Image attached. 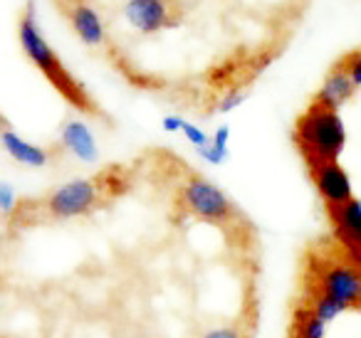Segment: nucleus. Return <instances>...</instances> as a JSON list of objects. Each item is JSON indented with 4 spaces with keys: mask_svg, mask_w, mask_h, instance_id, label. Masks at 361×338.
<instances>
[{
    "mask_svg": "<svg viewBox=\"0 0 361 338\" xmlns=\"http://www.w3.org/2000/svg\"><path fill=\"white\" fill-rule=\"evenodd\" d=\"M359 306H361V292H359Z\"/></svg>",
    "mask_w": 361,
    "mask_h": 338,
    "instance_id": "obj_23",
    "label": "nucleus"
},
{
    "mask_svg": "<svg viewBox=\"0 0 361 338\" xmlns=\"http://www.w3.org/2000/svg\"><path fill=\"white\" fill-rule=\"evenodd\" d=\"M180 205L191 215L208 220V223H228L235 215L233 200L218 185L201 175H191L180 185Z\"/></svg>",
    "mask_w": 361,
    "mask_h": 338,
    "instance_id": "obj_4",
    "label": "nucleus"
},
{
    "mask_svg": "<svg viewBox=\"0 0 361 338\" xmlns=\"http://www.w3.org/2000/svg\"><path fill=\"white\" fill-rule=\"evenodd\" d=\"M326 213L349 254L356 259V264H361V200L354 198L339 208H326Z\"/></svg>",
    "mask_w": 361,
    "mask_h": 338,
    "instance_id": "obj_9",
    "label": "nucleus"
},
{
    "mask_svg": "<svg viewBox=\"0 0 361 338\" xmlns=\"http://www.w3.org/2000/svg\"><path fill=\"white\" fill-rule=\"evenodd\" d=\"M57 6L65 13L72 30L77 32V37H80L85 45H90V47L104 45L106 32H104V25H102V18L87 0H57Z\"/></svg>",
    "mask_w": 361,
    "mask_h": 338,
    "instance_id": "obj_8",
    "label": "nucleus"
},
{
    "mask_svg": "<svg viewBox=\"0 0 361 338\" xmlns=\"http://www.w3.org/2000/svg\"><path fill=\"white\" fill-rule=\"evenodd\" d=\"M16 208H18L16 190H13L8 183H0V213L11 215V213H16Z\"/></svg>",
    "mask_w": 361,
    "mask_h": 338,
    "instance_id": "obj_16",
    "label": "nucleus"
},
{
    "mask_svg": "<svg viewBox=\"0 0 361 338\" xmlns=\"http://www.w3.org/2000/svg\"><path fill=\"white\" fill-rule=\"evenodd\" d=\"M341 67L346 70V75L351 77L354 87H361V50H354L341 60Z\"/></svg>",
    "mask_w": 361,
    "mask_h": 338,
    "instance_id": "obj_15",
    "label": "nucleus"
},
{
    "mask_svg": "<svg viewBox=\"0 0 361 338\" xmlns=\"http://www.w3.org/2000/svg\"><path fill=\"white\" fill-rule=\"evenodd\" d=\"M198 154H201L203 158L208 161V163H223V161L228 158V154H226V151H218L216 146H211V144H208V146H203V149H198Z\"/></svg>",
    "mask_w": 361,
    "mask_h": 338,
    "instance_id": "obj_20",
    "label": "nucleus"
},
{
    "mask_svg": "<svg viewBox=\"0 0 361 338\" xmlns=\"http://www.w3.org/2000/svg\"><path fill=\"white\" fill-rule=\"evenodd\" d=\"M319 294L339 301L344 308L359 306V292H361V269L354 264L331 262L319 272Z\"/></svg>",
    "mask_w": 361,
    "mask_h": 338,
    "instance_id": "obj_6",
    "label": "nucleus"
},
{
    "mask_svg": "<svg viewBox=\"0 0 361 338\" xmlns=\"http://www.w3.org/2000/svg\"><path fill=\"white\" fill-rule=\"evenodd\" d=\"M0 144L18 163L23 165H30V168H45L50 163V154H47L42 146H35L30 141H25L23 136H18L16 131L11 129H3L0 131Z\"/></svg>",
    "mask_w": 361,
    "mask_h": 338,
    "instance_id": "obj_11",
    "label": "nucleus"
},
{
    "mask_svg": "<svg viewBox=\"0 0 361 338\" xmlns=\"http://www.w3.org/2000/svg\"><path fill=\"white\" fill-rule=\"evenodd\" d=\"M310 175L326 208H339V205H346L349 200H354V188H351L349 173L341 168L339 161L310 165Z\"/></svg>",
    "mask_w": 361,
    "mask_h": 338,
    "instance_id": "obj_7",
    "label": "nucleus"
},
{
    "mask_svg": "<svg viewBox=\"0 0 361 338\" xmlns=\"http://www.w3.org/2000/svg\"><path fill=\"white\" fill-rule=\"evenodd\" d=\"M183 129V119L180 116H166L164 119V131H169V134H176V131Z\"/></svg>",
    "mask_w": 361,
    "mask_h": 338,
    "instance_id": "obj_22",
    "label": "nucleus"
},
{
    "mask_svg": "<svg viewBox=\"0 0 361 338\" xmlns=\"http://www.w3.org/2000/svg\"><path fill=\"white\" fill-rule=\"evenodd\" d=\"M18 37H20L23 52L27 55V60L45 75V80L70 101L72 106H77L80 111L87 114H97V106L92 101V96L87 94V89L67 72V67L62 65V60L57 57V52L50 47V42L42 37V32L35 25V15L32 8L27 6V11L23 13L20 25H18Z\"/></svg>",
    "mask_w": 361,
    "mask_h": 338,
    "instance_id": "obj_1",
    "label": "nucleus"
},
{
    "mask_svg": "<svg viewBox=\"0 0 361 338\" xmlns=\"http://www.w3.org/2000/svg\"><path fill=\"white\" fill-rule=\"evenodd\" d=\"M104 198V190L97 178H77L55 188L45 198L47 215L57 220H70L90 215Z\"/></svg>",
    "mask_w": 361,
    "mask_h": 338,
    "instance_id": "obj_3",
    "label": "nucleus"
},
{
    "mask_svg": "<svg viewBox=\"0 0 361 338\" xmlns=\"http://www.w3.org/2000/svg\"><path fill=\"white\" fill-rule=\"evenodd\" d=\"M124 15L139 32L154 35L166 27H176L183 20V8L178 0H129Z\"/></svg>",
    "mask_w": 361,
    "mask_h": 338,
    "instance_id": "obj_5",
    "label": "nucleus"
},
{
    "mask_svg": "<svg viewBox=\"0 0 361 338\" xmlns=\"http://www.w3.org/2000/svg\"><path fill=\"white\" fill-rule=\"evenodd\" d=\"M228 139H231V129H228V126H221V129L216 131V136L211 139V146H216L218 151H226L228 154Z\"/></svg>",
    "mask_w": 361,
    "mask_h": 338,
    "instance_id": "obj_21",
    "label": "nucleus"
},
{
    "mask_svg": "<svg viewBox=\"0 0 361 338\" xmlns=\"http://www.w3.org/2000/svg\"><path fill=\"white\" fill-rule=\"evenodd\" d=\"M62 146H65L72 156L85 161V163H92V161H97V156H99L94 134H92L90 126L82 124V121H67V124L62 126Z\"/></svg>",
    "mask_w": 361,
    "mask_h": 338,
    "instance_id": "obj_12",
    "label": "nucleus"
},
{
    "mask_svg": "<svg viewBox=\"0 0 361 338\" xmlns=\"http://www.w3.org/2000/svg\"><path fill=\"white\" fill-rule=\"evenodd\" d=\"M295 144L300 149L302 158L307 161V168L317 163L339 161L341 151L346 146V131L341 124L339 111L312 101L305 114L297 119Z\"/></svg>",
    "mask_w": 361,
    "mask_h": 338,
    "instance_id": "obj_2",
    "label": "nucleus"
},
{
    "mask_svg": "<svg viewBox=\"0 0 361 338\" xmlns=\"http://www.w3.org/2000/svg\"><path fill=\"white\" fill-rule=\"evenodd\" d=\"M354 82H351V77L346 75V70L339 65L331 67V72L324 77V82H322V89L317 92L314 101L322 106H326V109H334L339 111V106H344L346 101L354 96Z\"/></svg>",
    "mask_w": 361,
    "mask_h": 338,
    "instance_id": "obj_10",
    "label": "nucleus"
},
{
    "mask_svg": "<svg viewBox=\"0 0 361 338\" xmlns=\"http://www.w3.org/2000/svg\"><path fill=\"white\" fill-rule=\"evenodd\" d=\"M326 323L312 313L310 306L295 311V338H324Z\"/></svg>",
    "mask_w": 361,
    "mask_h": 338,
    "instance_id": "obj_13",
    "label": "nucleus"
},
{
    "mask_svg": "<svg viewBox=\"0 0 361 338\" xmlns=\"http://www.w3.org/2000/svg\"><path fill=\"white\" fill-rule=\"evenodd\" d=\"M203 338H245L243 336L240 328L235 326H221V328H213V331H208Z\"/></svg>",
    "mask_w": 361,
    "mask_h": 338,
    "instance_id": "obj_19",
    "label": "nucleus"
},
{
    "mask_svg": "<svg viewBox=\"0 0 361 338\" xmlns=\"http://www.w3.org/2000/svg\"><path fill=\"white\" fill-rule=\"evenodd\" d=\"M310 308H312V313H314L317 318H322V321H324V323L334 321V318L339 316L341 311H346V308L341 306L339 301H334V299L324 296V294H317V296L312 299Z\"/></svg>",
    "mask_w": 361,
    "mask_h": 338,
    "instance_id": "obj_14",
    "label": "nucleus"
},
{
    "mask_svg": "<svg viewBox=\"0 0 361 338\" xmlns=\"http://www.w3.org/2000/svg\"><path fill=\"white\" fill-rule=\"evenodd\" d=\"M243 99H245V92H240V89H235V92H231V94L226 96V99L221 101V114H228V111H233L235 106H240L243 104Z\"/></svg>",
    "mask_w": 361,
    "mask_h": 338,
    "instance_id": "obj_18",
    "label": "nucleus"
},
{
    "mask_svg": "<svg viewBox=\"0 0 361 338\" xmlns=\"http://www.w3.org/2000/svg\"><path fill=\"white\" fill-rule=\"evenodd\" d=\"M183 134H186V139L191 141L193 146H196V149H203V146H208L211 144V139H208L206 136V131H201L198 129V126H193V124H188V121H183Z\"/></svg>",
    "mask_w": 361,
    "mask_h": 338,
    "instance_id": "obj_17",
    "label": "nucleus"
}]
</instances>
